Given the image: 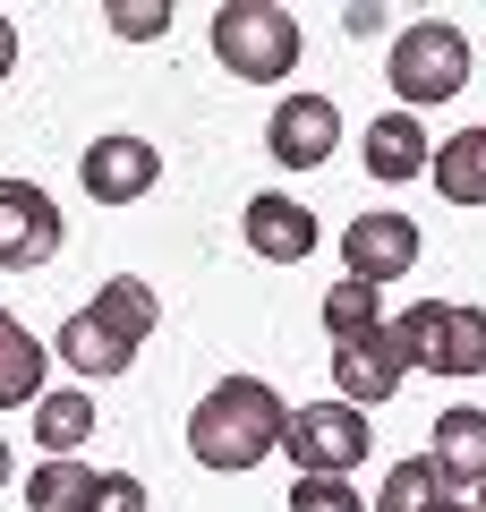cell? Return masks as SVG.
I'll return each instance as SVG.
<instances>
[{"label":"cell","mask_w":486,"mask_h":512,"mask_svg":"<svg viewBox=\"0 0 486 512\" xmlns=\"http://www.w3.org/2000/svg\"><path fill=\"white\" fill-rule=\"evenodd\" d=\"M282 393H273L265 376H222L214 393H205L197 410H188V453L205 461V470H256L265 453H282Z\"/></svg>","instance_id":"6da1fadb"},{"label":"cell","mask_w":486,"mask_h":512,"mask_svg":"<svg viewBox=\"0 0 486 512\" xmlns=\"http://www.w3.org/2000/svg\"><path fill=\"white\" fill-rule=\"evenodd\" d=\"M214 60L239 86H282L299 69V18L282 0H222L214 9Z\"/></svg>","instance_id":"7a4b0ae2"},{"label":"cell","mask_w":486,"mask_h":512,"mask_svg":"<svg viewBox=\"0 0 486 512\" xmlns=\"http://www.w3.org/2000/svg\"><path fill=\"white\" fill-rule=\"evenodd\" d=\"M384 77H393L401 111H427V103H452V94L469 86V35L444 18H418L393 35V60H384Z\"/></svg>","instance_id":"3957f363"},{"label":"cell","mask_w":486,"mask_h":512,"mask_svg":"<svg viewBox=\"0 0 486 512\" xmlns=\"http://www.w3.org/2000/svg\"><path fill=\"white\" fill-rule=\"evenodd\" d=\"M393 342L427 376H486V308H452V299H418L393 316Z\"/></svg>","instance_id":"277c9868"},{"label":"cell","mask_w":486,"mask_h":512,"mask_svg":"<svg viewBox=\"0 0 486 512\" xmlns=\"http://www.w3.org/2000/svg\"><path fill=\"white\" fill-rule=\"evenodd\" d=\"M367 410H350V402H307V410H290L282 419V453L299 461V478H350L367 461Z\"/></svg>","instance_id":"5b68a950"},{"label":"cell","mask_w":486,"mask_h":512,"mask_svg":"<svg viewBox=\"0 0 486 512\" xmlns=\"http://www.w3.org/2000/svg\"><path fill=\"white\" fill-rule=\"evenodd\" d=\"M401 376H410V359H401V342H393V316H384L376 333H359V342H333V384H342L350 410H384L401 393Z\"/></svg>","instance_id":"8992f818"},{"label":"cell","mask_w":486,"mask_h":512,"mask_svg":"<svg viewBox=\"0 0 486 512\" xmlns=\"http://www.w3.org/2000/svg\"><path fill=\"white\" fill-rule=\"evenodd\" d=\"M265 146L282 171H316L324 154L342 146V111H333V94H282L265 120Z\"/></svg>","instance_id":"52a82bcc"},{"label":"cell","mask_w":486,"mask_h":512,"mask_svg":"<svg viewBox=\"0 0 486 512\" xmlns=\"http://www.w3.org/2000/svg\"><path fill=\"white\" fill-rule=\"evenodd\" d=\"M60 256V205L35 180H0V265L26 274V265H52Z\"/></svg>","instance_id":"ba28073f"},{"label":"cell","mask_w":486,"mask_h":512,"mask_svg":"<svg viewBox=\"0 0 486 512\" xmlns=\"http://www.w3.org/2000/svg\"><path fill=\"white\" fill-rule=\"evenodd\" d=\"M342 256H350V282L384 291V282H401L418 265V222L410 214H359L342 231Z\"/></svg>","instance_id":"9c48e42d"},{"label":"cell","mask_w":486,"mask_h":512,"mask_svg":"<svg viewBox=\"0 0 486 512\" xmlns=\"http://www.w3.org/2000/svg\"><path fill=\"white\" fill-rule=\"evenodd\" d=\"M77 180H86L94 205H137L145 188L162 180V154L145 146V137H94V146L77 154Z\"/></svg>","instance_id":"30bf717a"},{"label":"cell","mask_w":486,"mask_h":512,"mask_svg":"<svg viewBox=\"0 0 486 512\" xmlns=\"http://www.w3.org/2000/svg\"><path fill=\"white\" fill-rule=\"evenodd\" d=\"M52 359H69L77 376H120L128 359H137V333L120 325V316L94 299V308H77L69 325H60V342H52Z\"/></svg>","instance_id":"8fae6325"},{"label":"cell","mask_w":486,"mask_h":512,"mask_svg":"<svg viewBox=\"0 0 486 512\" xmlns=\"http://www.w3.org/2000/svg\"><path fill=\"white\" fill-rule=\"evenodd\" d=\"M239 231H248V248L265 256V265H307V256H316V214H307L299 197H248Z\"/></svg>","instance_id":"7c38bea8"},{"label":"cell","mask_w":486,"mask_h":512,"mask_svg":"<svg viewBox=\"0 0 486 512\" xmlns=\"http://www.w3.org/2000/svg\"><path fill=\"white\" fill-rule=\"evenodd\" d=\"M427 470L444 478V495H469L486 478V410H444L427 444Z\"/></svg>","instance_id":"4fadbf2b"},{"label":"cell","mask_w":486,"mask_h":512,"mask_svg":"<svg viewBox=\"0 0 486 512\" xmlns=\"http://www.w3.org/2000/svg\"><path fill=\"white\" fill-rule=\"evenodd\" d=\"M427 128H418V111H384V120H367V146H359V163L376 171V180H418L427 171Z\"/></svg>","instance_id":"5bb4252c"},{"label":"cell","mask_w":486,"mask_h":512,"mask_svg":"<svg viewBox=\"0 0 486 512\" xmlns=\"http://www.w3.org/2000/svg\"><path fill=\"white\" fill-rule=\"evenodd\" d=\"M43 367H52V350H43L18 316L0 308V410H35L43 393H52V384H43Z\"/></svg>","instance_id":"9a60e30c"},{"label":"cell","mask_w":486,"mask_h":512,"mask_svg":"<svg viewBox=\"0 0 486 512\" xmlns=\"http://www.w3.org/2000/svg\"><path fill=\"white\" fill-rule=\"evenodd\" d=\"M427 180L444 188V205H486V128H461L427 154Z\"/></svg>","instance_id":"2e32d148"},{"label":"cell","mask_w":486,"mask_h":512,"mask_svg":"<svg viewBox=\"0 0 486 512\" xmlns=\"http://www.w3.org/2000/svg\"><path fill=\"white\" fill-rule=\"evenodd\" d=\"M86 436H94V402H86V393H43V402H35V444L52 461H77Z\"/></svg>","instance_id":"e0dca14e"},{"label":"cell","mask_w":486,"mask_h":512,"mask_svg":"<svg viewBox=\"0 0 486 512\" xmlns=\"http://www.w3.org/2000/svg\"><path fill=\"white\" fill-rule=\"evenodd\" d=\"M86 495H94L86 461H43L35 487H26V512H86Z\"/></svg>","instance_id":"ac0fdd59"},{"label":"cell","mask_w":486,"mask_h":512,"mask_svg":"<svg viewBox=\"0 0 486 512\" xmlns=\"http://www.w3.org/2000/svg\"><path fill=\"white\" fill-rule=\"evenodd\" d=\"M435 504H444V478L427 470V453H418V461H393L384 487H376V512H435Z\"/></svg>","instance_id":"d6986e66"},{"label":"cell","mask_w":486,"mask_h":512,"mask_svg":"<svg viewBox=\"0 0 486 512\" xmlns=\"http://www.w3.org/2000/svg\"><path fill=\"white\" fill-rule=\"evenodd\" d=\"M384 325V308H376V291H367V282H333V291H324V333H333V342H359V333H376Z\"/></svg>","instance_id":"ffe728a7"},{"label":"cell","mask_w":486,"mask_h":512,"mask_svg":"<svg viewBox=\"0 0 486 512\" xmlns=\"http://www.w3.org/2000/svg\"><path fill=\"white\" fill-rule=\"evenodd\" d=\"M103 308L120 316V325L137 333V342H145V333H154V316H162V299H154V282H137V274H111V282H103Z\"/></svg>","instance_id":"44dd1931"},{"label":"cell","mask_w":486,"mask_h":512,"mask_svg":"<svg viewBox=\"0 0 486 512\" xmlns=\"http://www.w3.org/2000/svg\"><path fill=\"white\" fill-rule=\"evenodd\" d=\"M103 18H111V35H120V43H154L162 26H171V0H111Z\"/></svg>","instance_id":"7402d4cb"},{"label":"cell","mask_w":486,"mask_h":512,"mask_svg":"<svg viewBox=\"0 0 486 512\" xmlns=\"http://www.w3.org/2000/svg\"><path fill=\"white\" fill-rule=\"evenodd\" d=\"M290 512H367V495L350 478H299L290 487Z\"/></svg>","instance_id":"603a6c76"},{"label":"cell","mask_w":486,"mask_h":512,"mask_svg":"<svg viewBox=\"0 0 486 512\" xmlns=\"http://www.w3.org/2000/svg\"><path fill=\"white\" fill-rule=\"evenodd\" d=\"M86 512H145V478L103 470V478H94V495H86Z\"/></svg>","instance_id":"cb8c5ba5"},{"label":"cell","mask_w":486,"mask_h":512,"mask_svg":"<svg viewBox=\"0 0 486 512\" xmlns=\"http://www.w3.org/2000/svg\"><path fill=\"white\" fill-rule=\"evenodd\" d=\"M342 26H350V35H376V26H384V9H376V0H350V9H342Z\"/></svg>","instance_id":"d4e9b609"},{"label":"cell","mask_w":486,"mask_h":512,"mask_svg":"<svg viewBox=\"0 0 486 512\" xmlns=\"http://www.w3.org/2000/svg\"><path fill=\"white\" fill-rule=\"evenodd\" d=\"M9 69H18V26L0 18V86H9Z\"/></svg>","instance_id":"484cf974"},{"label":"cell","mask_w":486,"mask_h":512,"mask_svg":"<svg viewBox=\"0 0 486 512\" xmlns=\"http://www.w3.org/2000/svg\"><path fill=\"white\" fill-rule=\"evenodd\" d=\"M435 512H478V504H469V495H444V504H435Z\"/></svg>","instance_id":"4316f807"},{"label":"cell","mask_w":486,"mask_h":512,"mask_svg":"<svg viewBox=\"0 0 486 512\" xmlns=\"http://www.w3.org/2000/svg\"><path fill=\"white\" fill-rule=\"evenodd\" d=\"M0 487H9V444H0Z\"/></svg>","instance_id":"83f0119b"},{"label":"cell","mask_w":486,"mask_h":512,"mask_svg":"<svg viewBox=\"0 0 486 512\" xmlns=\"http://www.w3.org/2000/svg\"><path fill=\"white\" fill-rule=\"evenodd\" d=\"M469 504H478V512H486V478H478V495H469Z\"/></svg>","instance_id":"f1b7e54d"}]
</instances>
